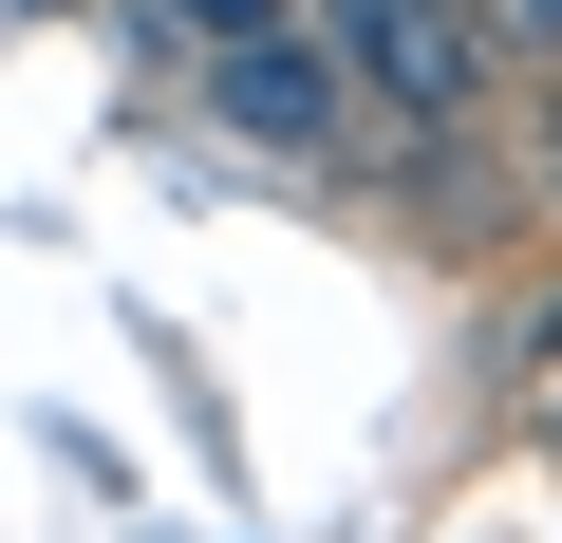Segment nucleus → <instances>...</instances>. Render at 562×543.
<instances>
[{"label":"nucleus","mask_w":562,"mask_h":543,"mask_svg":"<svg viewBox=\"0 0 562 543\" xmlns=\"http://www.w3.org/2000/svg\"><path fill=\"white\" fill-rule=\"evenodd\" d=\"M188 76H206V132H244L262 169H338V150L375 132V94H357V57L319 38V0H262V20H225V38H188Z\"/></svg>","instance_id":"nucleus-1"},{"label":"nucleus","mask_w":562,"mask_h":543,"mask_svg":"<svg viewBox=\"0 0 562 543\" xmlns=\"http://www.w3.org/2000/svg\"><path fill=\"white\" fill-rule=\"evenodd\" d=\"M319 38L357 57L375 132H469L487 113V0H319Z\"/></svg>","instance_id":"nucleus-2"},{"label":"nucleus","mask_w":562,"mask_h":543,"mask_svg":"<svg viewBox=\"0 0 562 543\" xmlns=\"http://www.w3.org/2000/svg\"><path fill=\"white\" fill-rule=\"evenodd\" d=\"M487 76H562V0H487Z\"/></svg>","instance_id":"nucleus-3"},{"label":"nucleus","mask_w":562,"mask_h":543,"mask_svg":"<svg viewBox=\"0 0 562 543\" xmlns=\"http://www.w3.org/2000/svg\"><path fill=\"white\" fill-rule=\"evenodd\" d=\"M506 188H525V206L562 225V76H543V113H525V150H506Z\"/></svg>","instance_id":"nucleus-4"},{"label":"nucleus","mask_w":562,"mask_h":543,"mask_svg":"<svg viewBox=\"0 0 562 543\" xmlns=\"http://www.w3.org/2000/svg\"><path fill=\"white\" fill-rule=\"evenodd\" d=\"M525 357H562V301H543V319H525Z\"/></svg>","instance_id":"nucleus-5"},{"label":"nucleus","mask_w":562,"mask_h":543,"mask_svg":"<svg viewBox=\"0 0 562 543\" xmlns=\"http://www.w3.org/2000/svg\"><path fill=\"white\" fill-rule=\"evenodd\" d=\"M543 450H562V394H543Z\"/></svg>","instance_id":"nucleus-6"}]
</instances>
